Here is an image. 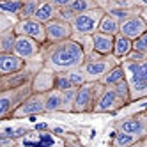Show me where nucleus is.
<instances>
[{
	"mask_svg": "<svg viewBox=\"0 0 147 147\" xmlns=\"http://www.w3.org/2000/svg\"><path fill=\"white\" fill-rule=\"evenodd\" d=\"M41 59L43 66L50 67L51 71L60 73L73 67H80L85 60L82 46L73 37L55 41V43H43L41 45Z\"/></svg>",
	"mask_w": 147,
	"mask_h": 147,
	"instance_id": "f257e3e1",
	"label": "nucleus"
},
{
	"mask_svg": "<svg viewBox=\"0 0 147 147\" xmlns=\"http://www.w3.org/2000/svg\"><path fill=\"white\" fill-rule=\"evenodd\" d=\"M121 66L124 67V80L129 87L131 103L147 98V59L129 60L122 59Z\"/></svg>",
	"mask_w": 147,
	"mask_h": 147,
	"instance_id": "f03ea898",
	"label": "nucleus"
},
{
	"mask_svg": "<svg viewBox=\"0 0 147 147\" xmlns=\"http://www.w3.org/2000/svg\"><path fill=\"white\" fill-rule=\"evenodd\" d=\"M121 59H117L115 55H101L98 51H90L89 55H85V60L82 64V71L85 75L87 82H99V78L107 73L110 67H113L115 64H119Z\"/></svg>",
	"mask_w": 147,
	"mask_h": 147,
	"instance_id": "7ed1b4c3",
	"label": "nucleus"
},
{
	"mask_svg": "<svg viewBox=\"0 0 147 147\" xmlns=\"http://www.w3.org/2000/svg\"><path fill=\"white\" fill-rule=\"evenodd\" d=\"M105 85L101 82H85L80 87H76L75 99H73V110L75 113H92L94 103L98 96L103 92Z\"/></svg>",
	"mask_w": 147,
	"mask_h": 147,
	"instance_id": "20e7f679",
	"label": "nucleus"
},
{
	"mask_svg": "<svg viewBox=\"0 0 147 147\" xmlns=\"http://www.w3.org/2000/svg\"><path fill=\"white\" fill-rule=\"evenodd\" d=\"M103 14H105V7H96V9H90V11H83V13L75 14L69 22L71 28H73V34H92V32H96Z\"/></svg>",
	"mask_w": 147,
	"mask_h": 147,
	"instance_id": "39448f33",
	"label": "nucleus"
},
{
	"mask_svg": "<svg viewBox=\"0 0 147 147\" xmlns=\"http://www.w3.org/2000/svg\"><path fill=\"white\" fill-rule=\"evenodd\" d=\"M30 92H32L30 83L28 85H23V87L9 89V90H0V121L11 119L13 110L28 96Z\"/></svg>",
	"mask_w": 147,
	"mask_h": 147,
	"instance_id": "423d86ee",
	"label": "nucleus"
},
{
	"mask_svg": "<svg viewBox=\"0 0 147 147\" xmlns=\"http://www.w3.org/2000/svg\"><path fill=\"white\" fill-rule=\"evenodd\" d=\"M45 113V92H30L28 96L13 110L11 119H23Z\"/></svg>",
	"mask_w": 147,
	"mask_h": 147,
	"instance_id": "0eeeda50",
	"label": "nucleus"
},
{
	"mask_svg": "<svg viewBox=\"0 0 147 147\" xmlns=\"http://www.w3.org/2000/svg\"><path fill=\"white\" fill-rule=\"evenodd\" d=\"M14 32L16 34H23V36H28L36 39L37 43H46V32H45V23H41L39 20H36L34 16L30 18H18L14 25Z\"/></svg>",
	"mask_w": 147,
	"mask_h": 147,
	"instance_id": "6e6552de",
	"label": "nucleus"
},
{
	"mask_svg": "<svg viewBox=\"0 0 147 147\" xmlns=\"http://www.w3.org/2000/svg\"><path fill=\"white\" fill-rule=\"evenodd\" d=\"M122 107H126V103L115 94V90L112 87H105L103 92L98 96L96 103H94L92 113H115Z\"/></svg>",
	"mask_w": 147,
	"mask_h": 147,
	"instance_id": "1a4fd4ad",
	"label": "nucleus"
},
{
	"mask_svg": "<svg viewBox=\"0 0 147 147\" xmlns=\"http://www.w3.org/2000/svg\"><path fill=\"white\" fill-rule=\"evenodd\" d=\"M13 53L18 55L20 59H23L25 62L27 60H32V59H37L41 55V43H37L36 39L28 37V36L16 34Z\"/></svg>",
	"mask_w": 147,
	"mask_h": 147,
	"instance_id": "9d476101",
	"label": "nucleus"
},
{
	"mask_svg": "<svg viewBox=\"0 0 147 147\" xmlns=\"http://www.w3.org/2000/svg\"><path fill=\"white\" fill-rule=\"evenodd\" d=\"M45 32H46L48 43H55V41H62V39L71 37L73 28H71V23L67 20H62V18L55 16V18H51L50 22L45 23Z\"/></svg>",
	"mask_w": 147,
	"mask_h": 147,
	"instance_id": "9b49d317",
	"label": "nucleus"
},
{
	"mask_svg": "<svg viewBox=\"0 0 147 147\" xmlns=\"http://www.w3.org/2000/svg\"><path fill=\"white\" fill-rule=\"evenodd\" d=\"M113 126H115V131H124V133H129V135L138 136V138L147 136V133H145V122H144V112L115 121Z\"/></svg>",
	"mask_w": 147,
	"mask_h": 147,
	"instance_id": "f8f14e48",
	"label": "nucleus"
},
{
	"mask_svg": "<svg viewBox=\"0 0 147 147\" xmlns=\"http://www.w3.org/2000/svg\"><path fill=\"white\" fill-rule=\"evenodd\" d=\"M147 30V25L144 22L142 14H133L129 18H126L121 22V27H119V34H122L124 37H129L131 41L136 39L142 32Z\"/></svg>",
	"mask_w": 147,
	"mask_h": 147,
	"instance_id": "ddd939ff",
	"label": "nucleus"
},
{
	"mask_svg": "<svg viewBox=\"0 0 147 147\" xmlns=\"http://www.w3.org/2000/svg\"><path fill=\"white\" fill-rule=\"evenodd\" d=\"M53 83H55V71H51L50 67L43 66L32 76L30 89H32V92H48V90L53 89Z\"/></svg>",
	"mask_w": 147,
	"mask_h": 147,
	"instance_id": "4468645a",
	"label": "nucleus"
},
{
	"mask_svg": "<svg viewBox=\"0 0 147 147\" xmlns=\"http://www.w3.org/2000/svg\"><path fill=\"white\" fill-rule=\"evenodd\" d=\"M25 66V60L20 59L18 55H14L13 51H0V75H5V73H13L18 71Z\"/></svg>",
	"mask_w": 147,
	"mask_h": 147,
	"instance_id": "2eb2a0df",
	"label": "nucleus"
},
{
	"mask_svg": "<svg viewBox=\"0 0 147 147\" xmlns=\"http://www.w3.org/2000/svg\"><path fill=\"white\" fill-rule=\"evenodd\" d=\"M92 46H94V51H98V53L110 55L112 46H113V36L96 30V32H92Z\"/></svg>",
	"mask_w": 147,
	"mask_h": 147,
	"instance_id": "dca6fc26",
	"label": "nucleus"
},
{
	"mask_svg": "<svg viewBox=\"0 0 147 147\" xmlns=\"http://www.w3.org/2000/svg\"><path fill=\"white\" fill-rule=\"evenodd\" d=\"M133 50V41L129 37H124L122 34H115L113 36V46H112V55L117 59H124L126 55Z\"/></svg>",
	"mask_w": 147,
	"mask_h": 147,
	"instance_id": "f3484780",
	"label": "nucleus"
},
{
	"mask_svg": "<svg viewBox=\"0 0 147 147\" xmlns=\"http://www.w3.org/2000/svg\"><path fill=\"white\" fill-rule=\"evenodd\" d=\"M105 11L110 13L113 18H117L119 22H122V20L129 18L133 14H140L142 7L136 5V4H131V5H110V7H105Z\"/></svg>",
	"mask_w": 147,
	"mask_h": 147,
	"instance_id": "a211bd4d",
	"label": "nucleus"
},
{
	"mask_svg": "<svg viewBox=\"0 0 147 147\" xmlns=\"http://www.w3.org/2000/svg\"><path fill=\"white\" fill-rule=\"evenodd\" d=\"M62 112V90L51 89L45 92V113Z\"/></svg>",
	"mask_w": 147,
	"mask_h": 147,
	"instance_id": "6ab92c4d",
	"label": "nucleus"
},
{
	"mask_svg": "<svg viewBox=\"0 0 147 147\" xmlns=\"http://www.w3.org/2000/svg\"><path fill=\"white\" fill-rule=\"evenodd\" d=\"M124 80V67L121 66V62L119 64H115L113 67H110L105 75L99 78V82L103 83L105 87H115L119 82Z\"/></svg>",
	"mask_w": 147,
	"mask_h": 147,
	"instance_id": "aec40b11",
	"label": "nucleus"
},
{
	"mask_svg": "<svg viewBox=\"0 0 147 147\" xmlns=\"http://www.w3.org/2000/svg\"><path fill=\"white\" fill-rule=\"evenodd\" d=\"M55 16H57V7L51 4L50 0H41L37 9H36V13H34V18L39 20L41 23H46Z\"/></svg>",
	"mask_w": 147,
	"mask_h": 147,
	"instance_id": "412c9836",
	"label": "nucleus"
},
{
	"mask_svg": "<svg viewBox=\"0 0 147 147\" xmlns=\"http://www.w3.org/2000/svg\"><path fill=\"white\" fill-rule=\"evenodd\" d=\"M119 27H121V22L117 18H113L110 13L105 11V14L101 16L99 20V25H98V30L103 34H110V36H115L119 34Z\"/></svg>",
	"mask_w": 147,
	"mask_h": 147,
	"instance_id": "4be33fe9",
	"label": "nucleus"
},
{
	"mask_svg": "<svg viewBox=\"0 0 147 147\" xmlns=\"http://www.w3.org/2000/svg\"><path fill=\"white\" fill-rule=\"evenodd\" d=\"M140 140H142V138H138V136H135V135L124 133V131H115L112 144H113L115 147H129V145L140 144Z\"/></svg>",
	"mask_w": 147,
	"mask_h": 147,
	"instance_id": "5701e85b",
	"label": "nucleus"
},
{
	"mask_svg": "<svg viewBox=\"0 0 147 147\" xmlns=\"http://www.w3.org/2000/svg\"><path fill=\"white\" fill-rule=\"evenodd\" d=\"M22 9V0H0V13L9 16V18H16Z\"/></svg>",
	"mask_w": 147,
	"mask_h": 147,
	"instance_id": "b1692460",
	"label": "nucleus"
},
{
	"mask_svg": "<svg viewBox=\"0 0 147 147\" xmlns=\"http://www.w3.org/2000/svg\"><path fill=\"white\" fill-rule=\"evenodd\" d=\"M14 39H16V32L13 27L5 28L4 32H0V51H13L14 48Z\"/></svg>",
	"mask_w": 147,
	"mask_h": 147,
	"instance_id": "393cba45",
	"label": "nucleus"
},
{
	"mask_svg": "<svg viewBox=\"0 0 147 147\" xmlns=\"http://www.w3.org/2000/svg\"><path fill=\"white\" fill-rule=\"evenodd\" d=\"M66 7H69L75 14H78V13L90 11V9H96V7H101V5L98 4V0H73V2L69 5H66Z\"/></svg>",
	"mask_w": 147,
	"mask_h": 147,
	"instance_id": "a878e982",
	"label": "nucleus"
},
{
	"mask_svg": "<svg viewBox=\"0 0 147 147\" xmlns=\"http://www.w3.org/2000/svg\"><path fill=\"white\" fill-rule=\"evenodd\" d=\"M71 37L82 46V50H83V53H85V55H89L90 51H94V46H92V34H71Z\"/></svg>",
	"mask_w": 147,
	"mask_h": 147,
	"instance_id": "bb28decb",
	"label": "nucleus"
},
{
	"mask_svg": "<svg viewBox=\"0 0 147 147\" xmlns=\"http://www.w3.org/2000/svg\"><path fill=\"white\" fill-rule=\"evenodd\" d=\"M39 2H41V0H22V9H20L18 18H30V16H34Z\"/></svg>",
	"mask_w": 147,
	"mask_h": 147,
	"instance_id": "cd10ccee",
	"label": "nucleus"
},
{
	"mask_svg": "<svg viewBox=\"0 0 147 147\" xmlns=\"http://www.w3.org/2000/svg\"><path fill=\"white\" fill-rule=\"evenodd\" d=\"M66 73H67V76H69V80H71V83H73V87H80L82 83L87 82L85 75H83V71H82V66H80V67L67 69Z\"/></svg>",
	"mask_w": 147,
	"mask_h": 147,
	"instance_id": "c85d7f7f",
	"label": "nucleus"
},
{
	"mask_svg": "<svg viewBox=\"0 0 147 147\" xmlns=\"http://www.w3.org/2000/svg\"><path fill=\"white\" fill-rule=\"evenodd\" d=\"M73 83L67 76L66 71H60V73H55V83H53V89H59V90H66V89H71Z\"/></svg>",
	"mask_w": 147,
	"mask_h": 147,
	"instance_id": "c756f323",
	"label": "nucleus"
},
{
	"mask_svg": "<svg viewBox=\"0 0 147 147\" xmlns=\"http://www.w3.org/2000/svg\"><path fill=\"white\" fill-rule=\"evenodd\" d=\"M76 87H71L62 90V112H71L73 110V99H75Z\"/></svg>",
	"mask_w": 147,
	"mask_h": 147,
	"instance_id": "7c9ffc66",
	"label": "nucleus"
},
{
	"mask_svg": "<svg viewBox=\"0 0 147 147\" xmlns=\"http://www.w3.org/2000/svg\"><path fill=\"white\" fill-rule=\"evenodd\" d=\"M113 90H115V94L126 103V105H129L131 103V96H129V87H128V83H126V80H122V82H119L115 87H112Z\"/></svg>",
	"mask_w": 147,
	"mask_h": 147,
	"instance_id": "2f4dec72",
	"label": "nucleus"
},
{
	"mask_svg": "<svg viewBox=\"0 0 147 147\" xmlns=\"http://www.w3.org/2000/svg\"><path fill=\"white\" fill-rule=\"evenodd\" d=\"M133 50L142 51V53H147V30L142 32L136 39H133Z\"/></svg>",
	"mask_w": 147,
	"mask_h": 147,
	"instance_id": "473e14b6",
	"label": "nucleus"
},
{
	"mask_svg": "<svg viewBox=\"0 0 147 147\" xmlns=\"http://www.w3.org/2000/svg\"><path fill=\"white\" fill-rule=\"evenodd\" d=\"M14 22H16V18H9V16H5V14L0 13V32H4L5 28L13 27V25H14Z\"/></svg>",
	"mask_w": 147,
	"mask_h": 147,
	"instance_id": "72a5a7b5",
	"label": "nucleus"
},
{
	"mask_svg": "<svg viewBox=\"0 0 147 147\" xmlns=\"http://www.w3.org/2000/svg\"><path fill=\"white\" fill-rule=\"evenodd\" d=\"M124 59H129V60H142V59H147V53H142V51H136V50H131Z\"/></svg>",
	"mask_w": 147,
	"mask_h": 147,
	"instance_id": "f704fd0d",
	"label": "nucleus"
},
{
	"mask_svg": "<svg viewBox=\"0 0 147 147\" xmlns=\"http://www.w3.org/2000/svg\"><path fill=\"white\" fill-rule=\"evenodd\" d=\"M50 2H51V4H53V5L59 9V7H66V5H69V4L73 2V0H50Z\"/></svg>",
	"mask_w": 147,
	"mask_h": 147,
	"instance_id": "c9c22d12",
	"label": "nucleus"
},
{
	"mask_svg": "<svg viewBox=\"0 0 147 147\" xmlns=\"http://www.w3.org/2000/svg\"><path fill=\"white\" fill-rule=\"evenodd\" d=\"M140 14H142V18H144V22H145V25H147V5H145V7H142V11H140Z\"/></svg>",
	"mask_w": 147,
	"mask_h": 147,
	"instance_id": "e433bc0d",
	"label": "nucleus"
},
{
	"mask_svg": "<svg viewBox=\"0 0 147 147\" xmlns=\"http://www.w3.org/2000/svg\"><path fill=\"white\" fill-rule=\"evenodd\" d=\"M133 2H135L136 5H140V7H145V5H147V0H133Z\"/></svg>",
	"mask_w": 147,
	"mask_h": 147,
	"instance_id": "4c0bfd02",
	"label": "nucleus"
},
{
	"mask_svg": "<svg viewBox=\"0 0 147 147\" xmlns=\"http://www.w3.org/2000/svg\"><path fill=\"white\" fill-rule=\"evenodd\" d=\"M144 122H145V133H147V110L144 112Z\"/></svg>",
	"mask_w": 147,
	"mask_h": 147,
	"instance_id": "58836bf2",
	"label": "nucleus"
},
{
	"mask_svg": "<svg viewBox=\"0 0 147 147\" xmlns=\"http://www.w3.org/2000/svg\"><path fill=\"white\" fill-rule=\"evenodd\" d=\"M140 144H147V136H144V138L140 140Z\"/></svg>",
	"mask_w": 147,
	"mask_h": 147,
	"instance_id": "ea45409f",
	"label": "nucleus"
}]
</instances>
